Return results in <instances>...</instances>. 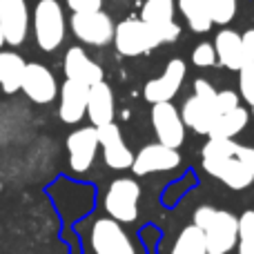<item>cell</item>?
<instances>
[{"instance_id": "6da1fadb", "label": "cell", "mask_w": 254, "mask_h": 254, "mask_svg": "<svg viewBox=\"0 0 254 254\" xmlns=\"http://www.w3.org/2000/svg\"><path fill=\"white\" fill-rule=\"evenodd\" d=\"M239 143L232 138H210L203 145V170L232 190H246L252 185L254 174L243 165L237 154Z\"/></svg>"}, {"instance_id": "7a4b0ae2", "label": "cell", "mask_w": 254, "mask_h": 254, "mask_svg": "<svg viewBox=\"0 0 254 254\" xmlns=\"http://www.w3.org/2000/svg\"><path fill=\"white\" fill-rule=\"evenodd\" d=\"M194 225L205 232L207 254H228L239 241V219L228 210L210 205L196 207Z\"/></svg>"}, {"instance_id": "3957f363", "label": "cell", "mask_w": 254, "mask_h": 254, "mask_svg": "<svg viewBox=\"0 0 254 254\" xmlns=\"http://www.w3.org/2000/svg\"><path fill=\"white\" fill-rule=\"evenodd\" d=\"M34 38L43 52L52 54L63 45L67 34V20L63 4L58 0H38L34 7Z\"/></svg>"}, {"instance_id": "277c9868", "label": "cell", "mask_w": 254, "mask_h": 254, "mask_svg": "<svg viewBox=\"0 0 254 254\" xmlns=\"http://www.w3.org/2000/svg\"><path fill=\"white\" fill-rule=\"evenodd\" d=\"M114 45L121 56L134 58L149 54L158 45H163V40L156 27H152L149 22L140 20V18H125L114 29Z\"/></svg>"}, {"instance_id": "5b68a950", "label": "cell", "mask_w": 254, "mask_h": 254, "mask_svg": "<svg viewBox=\"0 0 254 254\" xmlns=\"http://www.w3.org/2000/svg\"><path fill=\"white\" fill-rule=\"evenodd\" d=\"M140 188L134 179H116L105 194V210L110 219L119 223H131L138 216Z\"/></svg>"}, {"instance_id": "8992f818", "label": "cell", "mask_w": 254, "mask_h": 254, "mask_svg": "<svg viewBox=\"0 0 254 254\" xmlns=\"http://www.w3.org/2000/svg\"><path fill=\"white\" fill-rule=\"evenodd\" d=\"M71 34L85 45L92 47H103L114 40V20L110 13L105 11H94V13H71L69 18Z\"/></svg>"}, {"instance_id": "52a82bcc", "label": "cell", "mask_w": 254, "mask_h": 254, "mask_svg": "<svg viewBox=\"0 0 254 254\" xmlns=\"http://www.w3.org/2000/svg\"><path fill=\"white\" fill-rule=\"evenodd\" d=\"M61 85L56 83V76L52 74V69H47L40 63H27L25 74H22L20 92L29 98L36 105H49L56 101Z\"/></svg>"}, {"instance_id": "ba28073f", "label": "cell", "mask_w": 254, "mask_h": 254, "mask_svg": "<svg viewBox=\"0 0 254 254\" xmlns=\"http://www.w3.org/2000/svg\"><path fill=\"white\" fill-rule=\"evenodd\" d=\"M89 241L96 254H136V248L131 246L127 232L114 219H98L92 225Z\"/></svg>"}, {"instance_id": "9c48e42d", "label": "cell", "mask_w": 254, "mask_h": 254, "mask_svg": "<svg viewBox=\"0 0 254 254\" xmlns=\"http://www.w3.org/2000/svg\"><path fill=\"white\" fill-rule=\"evenodd\" d=\"M31 25V13L27 0H0V31L4 43L18 47L25 43Z\"/></svg>"}, {"instance_id": "30bf717a", "label": "cell", "mask_w": 254, "mask_h": 254, "mask_svg": "<svg viewBox=\"0 0 254 254\" xmlns=\"http://www.w3.org/2000/svg\"><path fill=\"white\" fill-rule=\"evenodd\" d=\"M152 125L161 145L179 149L185 140V123L181 112L172 103H156L152 105Z\"/></svg>"}, {"instance_id": "8fae6325", "label": "cell", "mask_w": 254, "mask_h": 254, "mask_svg": "<svg viewBox=\"0 0 254 254\" xmlns=\"http://www.w3.org/2000/svg\"><path fill=\"white\" fill-rule=\"evenodd\" d=\"M185 80V63L181 58H172L167 63L165 71L158 78H152L145 83L143 96L147 103L156 105V103H172V98L179 94L181 85Z\"/></svg>"}, {"instance_id": "7c38bea8", "label": "cell", "mask_w": 254, "mask_h": 254, "mask_svg": "<svg viewBox=\"0 0 254 254\" xmlns=\"http://www.w3.org/2000/svg\"><path fill=\"white\" fill-rule=\"evenodd\" d=\"M179 165H181L179 149H172L161 143H152V145H145L134 156L131 172L136 176H145V174H154V172H172Z\"/></svg>"}, {"instance_id": "4fadbf2b", "label": "cell", "mask_w": 254, "mask_h": 254, "mask_svg": "<svg viewBox=\"0 0 254 254\" xmlns=\"http://www.w3.org/2000/svg\"><path fill=\"white\" fill-rule=\"evenodd\" d=\"M98 145V131L96 127H78L67 136V154H69V167L76 174H83L92 167L94 158H96Z\"/></svg>"}, {"instance_id": "5bb4252c", "label": "cell", "mask_w": 254, "mask_h": 254, "mask_svg": "<svg viewBox=\"0 0 254 254\" xmlns=\"http://www.w3.org/2000/svg\"><path fill=\"white\" fill-rule=\"evenodd\" d=\"M98 131V145L103 147V158H105L107 167L112 170H127L134 163V154L131 149L125 145L121 127L116 123L96 127Z\"/></svg>"}, {"instance_id": "9a60e30c", "label": "cell", "mask_w": 254, "mask_h": 254, "mask_svg": "<svg viewBox=\"0 0 254 254\" xmlns=\"http://www.w3.org/2000/svg\"><path fill=\"white\" fill-rule=\"evenodd\" d=\"M61 96V105H58V116L63 123L67 125H76L87 116V96H89V87L76 80H65L58 89Z\"/></svg>"}, {"instance_id": "2e32d148", "label": "cell", "mask_w": 254, "mask_h": 254, "mask_svg": "<svg viewBox=\"0 0 254 254\" xmlns=\"http://www.w3.org/2000/svg\"><path fill=\"white\" fill-rule=\"evenodd\" d=\"M63 69H65L67 80H76V83H83L87 87L101 83L103 80V69L98 63H94L92 58L85 54L83 47H69L65 54V61H63Z\"/></svg>"}, {"instance_id": "e0dca14e", "label": "cell", "mask_w": 254, "mask_h": 254, "mask_svg": "<svg viewBox=\"0 0 254 254\" xmlns=\"http://www.w3.org/2000/svg\"><path fill=\"white\" fill-rule=\"evenodd\" d=\"M214 98H201L196 94H192L185 101L183 110H181V119H183L185 127H190L196 134H205V136L210 134L214 121L219 119L216 107H214Z\"/></svg>"}, {"instance_id": "ac0fdd59", "label": "cell", "mask_w": 254, "mask_h": 254, "mask_svg": "<svg viewBox=\"0 0 254 254\" xmlns=\"http://www.w3.org/2000/svg\"><path fill=\"white\" fill-rule=\"evenodd\" d=\"M87 119L92 127H103V125L114 123V92H112V87L105 80L89 87Z\"/></svg>"}, {"instance_id": "d6986e66", "label": "cell", "mask_w": 254, "mask_h": 254, "mask_svg": "<svg viewBox=\"0 0 254 254\" xmlns=\"http://www.w3.org/2000/svg\"><path fill=\"white\" fill-rule=\"evenodd\" d=\"M214 52H216V63L223 65L230 71H241L246 65L243 58V45L241 36L234 29H221L214 38Z\"/></svg>"}, {"instance_id": "ffe728a7", "label": "cell", "mask_w": 254, "mask_h": 254, "mask_svg": "<svg viewBox=\"0 0 254 254\" xmlns=\"http://www.w3.org/2000/svg\"><path fill=\"white\" fill-rule=\"evenodd\" d=\"M25 67V58L18 52H2L0 49V87L7 94H13L20 89Z\"/></svg>"}, {"instance_id": "44dd1931", "label": "cell", "mask_w": 254, "mask_h": 254, "mask_svg": "<svg viewBox=\"0 0 254 254\" xmlns=\"http://www.w3.org/2000/svg\"><path fill=\"white\" fill-rule=\"evenodd\" d=\"M250 123V114H248L246 107L239 105L237 110L228 112V114H221L219 119L214 121L210 129V138H234L239 131L246 129V125Z\"/></svg>"}, {"instance_id": "7402d4cb", "label": "cell", "mask_w": 254, "mask_h": 254, "mask_svg": "<svg viewBox=\"0 0 254 254\" xmlns=\"http://www.w3.org/2000/svg\"><path fill=\"white\" fill-rule=\"evenodd\" d=\"M176 4L174 0H145L143 9H140V20L149 22L152 27H163L174 22Z\"/></svg>"}, {"instance_id": "603a6c76", "label": "cell", "mask_w": 254, "mask_h": 254, "mask_svg": "<svg viewBox=\"0 0 254 254\" xmlns=\"http://www.w3.org/2000/svg\"><path fill=\"white\" fill-rule=\"evenodd\" d=\"M179 9L185 16V20H188L190 29L196 31V34H207L212 29V25H214L201 0H179Z\"/></svg>"}, {"instance_id": "cb8c5ba5", "label": "cell", "mask_w": 254, "mask_h": 254, "mask_svg": "<svg viewBox=\"0 0 254 254\" xmlns=\"http://www.w3.org/2000/svg\"><path fill=\"white\" fill-rule=\"evenodd\" d=\"M172 254H207V243H205V232L196 225H188L183 232L179 234Z\"/></svg>"}, {"instance_id": "d4e9b609", "label": "cell", "mask_w": 254, "mask_h": 254, "mask_svg": "<svg viewBox=\"0 0 254 254\" xmlns=\"http://www.w3.org/2000/svg\"><path fill=\"white\" fill-rule=\"evenodd\" d=\"M239 254H254V210L239 216Z\"/></svg>"}, {"instance_id": "484cf974", "label": "cell", "mask_w": 254, "mask_h": 254, "mask_svg": "<svg viewBox=\"0 0 254 254\" xmlns=\"http://www.w3.org/2000/svg\"><path fill=\"white\" fill-rule=\"evenodd\" d=\"M210 13L212 22L216 25H228L237 13V0H201Z\"/></svg>"}, {"instance_id": "4316f807", "label": "cell", "mask_w": 254, "mask_h": 254, "mask_svg": "<svg viewBox=\"0 0 254 254\" xmlns=\"http://www.w3.org/2000/svg\"><path fill=\"white\" fill-rule=\"evenodd\" d=\"M239 92L243 101L254 105V65H246L239 71Z\"/></svg>"}, {"instance_id": "83f0119b", "label": "cell", "mask_w": 254, "mask_h": 254, "mask_svg": "<svg viewBox=\"0 0 254 254\" xmlns=\"http://www.w3.org/2000/svg\"><path fill=\"white\" fill-rule=\"evenodd\" d=\"M192 63L196 67H214L216 65V52L212 43H198L192 52Z\"/></svg>"}, {"instance_id": "f1b7e54d", "label": "cell", "mask_w": 254, "mask_h": 254, "mask_svg": "<svg viewBox=\"0 0 254 254\" xmlns=\"http://www.w3.org/2000/svg\"><path fill=\"white\" fill-rule=\"evenodd\" d=\"M214 107H216V114H228V112L237 110L239 107V94L234 89H221L216 92V98H214Z\"/></svg>"}, {"instance_id": "f546056e", "label": "cell", "mask_w": 254, "mask_h": 254, "mask_svg": "<svg viewBox=\"0 0 254 254\" xmlns=\"http://www.w3.org/2000/svg\"><path fill=\"white\" fill-rule=\"evenodd\" d=\"M71 13H94L103 11V0H67Z\"/></svg>"}, {"instance_id": "4dcf8cb0", "label": "cell", "mask_w": 254, "mask_h": 254, "mask_svg": "<svg viewBox=\"0 0 254 254\" xmlns=\"http://www.w3.org/2000/svg\"><path fill=\"white\" fill-rule=\"evenodd\" d=\"M241 45H243V58H246V65H254V29H248L246 34L241 36Z\"/></svg>"}, {"instance_id": "1f68e13d", "label": "cell", "mask_w": 254, "mask_h": 254, "mask_svg": "<svg viewBox=\"0 0 254 254\" xmlns=\"http://www.w3.org/2000/svg\"><path fill=\"white\" fill-rule=\"evenodd\" d=\"M2 45H4V36H2V31H0V49H2Z\"/></svg>"}, {"instance_id": "d6a6232c", "label": "cell", "mask_w": 254, "mask_h": 254, "mask_svg": "<svg viewBox=\"0 0 254 254\" xmlns=\"http://www.w3.org/2000/svg\"><path fill=\"white\" fill-rule=\"evenodd\" d=\"M252 116H254V105H252Z\"/></svg>"}]
</instances>
